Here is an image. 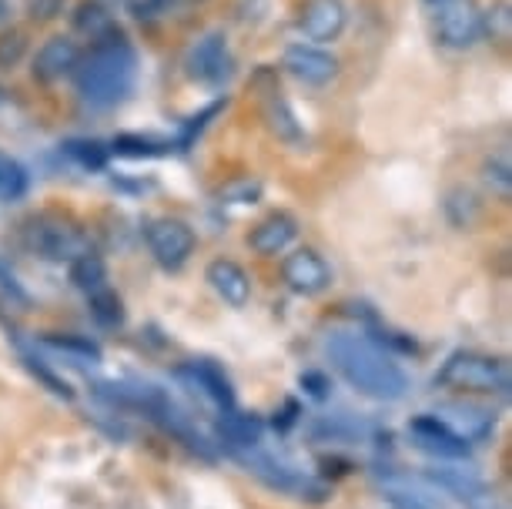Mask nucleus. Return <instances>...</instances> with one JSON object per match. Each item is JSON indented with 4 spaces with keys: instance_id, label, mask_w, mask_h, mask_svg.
<instances>
[{
    "instance_id": "obj_32",
    "label": "nucleus",
    "mask_w": 512,
    "mask_h": 509,
    "mask_svg": "<svg viewBox=\"0 0 512 509\" xmlns=\"http://www.w3.org/2000/svg\"><path fill=\"white\" fill-rule=\"evenodd\" d=\"M0 285L11 288V292H21V288H17V282H14V275H7V268H4V265H0Z\"/></svg>"
},
{
    "instance_id": "obj_22",
    "label": "nucleus",
    "mask_w": 512,
    "mask_h": 509,
    "mask_svg": "<svg viewBox=\"0 0 512 509\" xmlns=\"http://www.w3.org/2000/svg\"><path fill=\"white\" fill-rule=\"evenodd\" d=\"M71 282L77 288H84V292H101L104 282H108V268H104V262L94 252L74 258L71 262Z\"/></svg>"
},
{
    "instance_id": "obj_26",
    "label": "nucleus",
    "mask_w": 512,
    "mask_h": 509,
    "mask_svg": "<svg viewBox=\"0 0 512 509\" xmlns=\"http://www.w3.org/2000/svg\"><path fill=\"white\" fill-rule=\"evenodd\" d=\"M91 312L94 319L104 322V325H121L124 312H121V299L108 288H101V292H91Z\"/></svg>"
},
{
    "instance_id": "obj_19",
    "label": "nucleus",
    "mask_w": 512,
    "mask_h": 509,
    "mask_svg": "<svg viewBox=\"0 0 512 509\" xmlns=\"http://www.w3.org/2000/svg\"><path fill=\"white\" fill-rule=\"evenodd\" d=\"M27 188H31V178H27L24 165L7 155V151H0V205L21 201L27 195Z\"/></svg>"
},
{
    "instance_id": "obj_27",
    "label": "nucleus",
    "mask_w": 512,
    "mask_h": 509,
    "mask_svg": "<svg viewBox=\"0 0 512 509\" xmlns=\"http://www.w3.org/2000/svg\"><path fill=\"white\" fill-rule=\"evenodd\" d=\"M385 499H389L392 509H436L429 496L415 493V489L405 486V483H389V486H385Z\"/></svg>"
},
{
    "instance_id": "obj_5",
    "label": "nucleus",
    "mask_w": 512,
    "mask_h": 509,
    "mask_svg": "<svg viewBox=\"0 0 512 509\" xmlns=\"http://www.w3.org/2000/svg\"><path fill=\"white\" fill-rule=\"evenodd\" d=\"M432 27H436V41L442 47L469 51L482 37V11L476 7V0H439Z\"/></svg>"
},
{
    "instance_id": "obj_9",
    "label": "nucleus",
    "mask_w": 512,
    "mask_h": 509,
    "mask_svg": "<svg viewBox=\"0 0 512 509\" xmlns=\"http://www.w3.org/2000/svg\"><path fill=\"white\" fill-rule=\"evenodd\" d=\"M282 64L292 78H298L302 84H312V88H322V84L338 78V57L328 54L325 47H318V44H288Z\"/></svg>"
},
{
    "instance_id": "obj_2",
    "label": "nucleus",
    "mask_w": 512,
    "mask_h": 509,
    "mask_svg": "<svg viewBox=\"0 0 512 509\" xmlns=\"http://www.w3.org/2000/svg\"><path fill=\"white\" fill-rule=\"evenodd\" d=\"M328 359L338 369V376L369 399L395 402L409 392L405 369L372 339H365V335H352V332L332 335L328 339Z\"/></svg>"
},
{
    "instance_id": "obj_24",
    "label": "nucleus",
    "mask_w": 512,
    "mask_h": 509,
    "mask_svg": "<svg viewBox=\"0 0 512 509\" xmlns=\"http://www.w3.org/2000/svg\"><path fill=\"white\" fill-rule=\"evenodd\" d=\"M482 34L492 37V41L506 44L512 37V7L509 0H499L496 7H489L486 14H482Z\"/></svg>"
},
{
    "instance_id": "obj_4",
    "label": "nucleus",
    "mask_w": 512,
    "mask_h": 509,
    "mask_svg": "<svg viewBox=\"0 0 512 509\" xmlns=\"http://www.w3.org/2000/svg\"><path fill=\"white\" fill-rule=\"evenodd\" d=\"M439 386L466 389V392H509V366L492 355L476 352H456L436 376Z\"/></svg>"
},
{
    "instance_id": "obj_25",
    "label": "nucleus",
    "mask_w": 512,
    "mask_h": 509,
    "mask_svg": "<svg viewBox=\"0 0 512 509\" xmlns=\"http://www.w3.org/2000/svg\"><path fill=\"white\" fill-rule=\"evenodd\" d=\"M27 57V34L21 27H4L0 31V71H11Z\"/></svg>"
},
{
    "instance_id": "obj_28",
    "label": "nucleus",
    "mask_w": 512,
    "mask_h": 509,
    "mask_svg": "<svg viewBox=\"0 0 512 509\" xmlns=\"http://www.w3.org/2000/svg\"><path fill=\"white\" fill-rule=\"evenodd\" d=\"M64 151L74 161H81L84 168H104V158H108V148L98 141H67Z\"/></svg>"
},
{
    "instance_id": "obj_35",
    "label": "nucleus",
    "mask_w": 512,
    "mask_h": 509,
    "mask_svg": "<svg viewBox=\"0 0 512 509\" xmlns=\"http://www.w3.org/2000/svg\"><path fill=\"white\" fill-rule=\"evenodd\" d=\"M429 4H439V0H429Z\"/></svg>"
},
{
    "instance_id": "obj_15",
    "label": "nucleus",
    "mask_w": 512,
    "mask_h": 509,
    "mask_svg": "<svg viewBox=\"0 0 512 509\" xmlns=\"http://www.w3.org/2000/svg\"><path fill=\"white\" fill-rule=\"evenodd\" d=\"M412 439H415V446L425 449V453H432V456H442V459H459V456H466V443L452 432L446 422H439L436 416H419V419H412Z\"/></svg>"
},
{
    "instance_id": "obj_12",
    "label": "nucleus",
    "mask_w": 512,
    "mask_h": 509,
    "mask_svg": "<svg viewBox=\"0 0 512 509\" xmlns=\"http://www.w3.org/2000/svg\"><path fill=\"white\" fill-rule=\"evenodd\" d=\"M175 376L185 382L191 392H201L208 402H215L218 409H225V412L235 409V392H231L228 376L218 366H211V362H205V359L185 362V366L175 369Z\"/></svg>"
},
{
    "instance_id": "obj_14",
    "label": "nucleus",
    "mask_w": 512,
    "mask_h": 509,
    "mask_svg": "<svg viewBox=\"0 0 512 509\" xmlns=\"http://www.w3.org/2000/svg\"><path fill=\"white\" fill-rule=\"evenodd\" d=\"M439 422H446V426L456 432L466 446L472 443H482V439H489V432L496 429V419L489 416V412H482L476 406H462V402H449V406H439L432 412Z\"/></svg>"
},
{
    "instance_id": "obj_10",
    "label": "nucleus",
    "mask_w": 512,
    "mask_h": 509,
    "mask_svg": "<svg viewBox=\"0 0 512 509\" xmlns=\"http://www.w3.org/2000/svg\"><path fill=\"white\" fill-rule=\"evenodd\" d=\"M188 74L201 84H218L231 74V54H228V37L221 31L205 34L201 41L191 44L185 57Z\"/></svg>"
},
{
    "instance_id": "obj_6",
    "label": "nucleus",
    "mask_w": 512,
    "mask_h": 509,
    "mask_svg": "<svg viewBox=\"0 0 512 509\" xmlns=\"http://www.w3.org/2000/svg\"><path fill=\"white\" fill-rule=\"evenodd\" d=\"M144 242H148V252L154 255V262L168 272H178L181 265L195 255V232L178 222V218H154V222L144 228Z\"/></svg>"
},
{
    "instance_id": "obj_31",
    "label": "nucleus",
    "mask_w": 512,
    "mask_h": 509,
    "mask_svg": "<svg viewBox=\"0 0 512 509\" xmlns=\"http://www.w3.org/2000/svg\"><path fill=\"white\" fill-rule=\"evenodd\" d=\"M98 4H101V7H104V11H108V14L114 17V14H121V11H124V7H131V4H134V0H98Z\"/></svg>"
},
{
    "instance_id": "obj_13",
    "label": "nucleus",
    "mask_w": 512,
    "mask_h": 509,
    "mask_svg": "<svg viewBox=\"0 0 512 509\" xmlns=\"http://www.w3.org/2000/svg\"><path fill=\"white\" fill-rule=\"evenodd\" d=\"M295 235H298L295 218L285 215V211H275V215L262 218V222L248 232V248L262 258H275L295 242Z\"/></svg>"
},
{
    "instance_id": "obj_17",
    "label": "nucleus",
    "mask_w": 512,
    "mask_h": 509,
    "mask_svg": "<svg viewBox=\"0 0 512 509\" xmlns=\"http://www.w3.org/2000/svg\"><path fill=\"white\" fill-rule=\"evenodd\" d=\"M218 439H225L228 446H238V449H258V443H262V422L255 416L228 412V416L218 422Z\"/></svg>"
},
{
    "instance_id": "obj_30",
    "label": "nucleus",
    "mask_w": 512,
    "mask_h": 509,
    "mask_svg": "<svg viewBox=\"0 0 512 509\" xmlns=\"http://www.w3.org/2000/svg\"><path fill=\"white\" fill-rule=\"evenodd\" d=\"M302 386H312V396L322 399L325 396V379L315 376V372H308V376H302Z\"/></svg>"
},
{
    "instance_id": "obj_11",
    "label": "nucleus",
    "mask_w": 512,
    "mask_h": 509,
    "mask_svg": "<svg viewBox=\"0 0 512 509\" xmlns=\"http://www.w3.org/2000/svg\"><path fill=\"white\" fill-rule=\"evenodd\" d=\"M81 47H77L74 37L67 34H54L47 37V41L37 47L34 54V64H31V74L34 81L41 84H57L61 78H67V74H74L77 61H81Z\"/></svg>"
},
{
    "instance_id": "obj_21",
    "label": "nucleus",
    "mask_w": 512,
    "mask_h": 509,
    "mask_svg": "<svg viewBox=\"0 0 512 509\" xmlns=\"http://www.w3.org/2000/svg\"><path fill=\"white\" fill-rule=\"evenodd\" d=\"M268 94H272V98L265 101V121H268V128H272L282 141H298V138H302V128H298L295 114L288 111L282 91H268Z\"/></svg>"
},
{
    "instance_id": "obj_34",
    "label": "nucleus",
    "mask_w": 512,
    "mask_h": 509,
    "mask_svg": "<svg viewBox=\"0 0 512 509\" xmlns=\"http://www.w3.org/2000/svg\"><path fill=\"white\" fill-rule=\"evenodd\" d=\"M0 104H4V91H0Z\"/></svg>"
},
{
    "instance_id": "obj_33",
    "label": "nucleus",
    "mask_w": 512,
    "mask_h": 509,
    "mask_svg": "<svg viewBox=\"0 0 512 509\" xmlns=\"http://www.w3.org/2000/svg\"><path fill=\"white\" fill-rule=\"evenodd\" d=\"M4 17H7V0H0V24H4Z\"/></svg>"
},
{
    "instance_id": "obj_8",
    "label": "nucleus",
    "mask_w": 512,
    "mask_h": 509,
    "mask_svg": "<svg viewBox=\"0 0 512 509\" xmlns=\"http://www.w3.org/2000/svg\"><path fill=\"white\" fill-rule=\"evenodd\" d=\"M282 282L298 295H322L332 285V268L315 248H295L282 258Z\"/></svg>"
},
{
    "instance_id": "obj_20",
    "label": "nucleus",
    "mask_w": 512,
    "mask_h": 509,
    "mask_svg": "<svg viewBox=\"0 0 512 509\" xmlns=\"http://www.w3.org/2000/svg\"><path fill=\"white\" fill-rule=\"evenodd\" d=\"M74 31H81L84 37H91V41H101V37H108L111 31H118V27H114V17L104 11L98 0H84L74 11Z\"/></svg>"
},
{
    "instance_id": "obj_18",
    "label": "nucleus",
    "mask_w": 512,
    "mask_h": 509,
    "mask_svg": "<svg viewBox=\"0 0 512 509\" xmlns=\"http://www.w3.org/2000/svg\"><path fill=\"white\" fill-rule=\"evenodd\" d=\"M429 479L459 499H476L486 493V483L472 469H429Z\"/></svg>"
},
{
    "instance_id": "obj_3",
    "label": "nucleus",
    "mask_w": 512,
    "mask_h": 509,
    "mask_svg": "<svg viewBox=\"0 0 512 509\" xmlns=\"http://www.w3.org/2000/svg\"><path fill=\"white\" fill-rule=\"evenodd\" d=\"M24 242L34 255L51 258V262H74V258L91 252L88 235H84L71 218L54 215V211L34 215L31 222L24 225Z\"/></svg>"
},
{
    "instance_id": "obj_16",
    "label": "nucleus",
    "mask_w": 512,
    "mask_h": 509,
    "mask_svg": "<svg viewBox=\"0 0 512 509\" xmlns=\"http://www.w3.org/2000/svg\"><path fill=\"white\" fill-rule=\"evenodd\" d=\"M205 278H208V285L215 288V292L228 305H235V309L248 305V299H251V278H248V272L238 262H231V258H215V262H208Z\"/></svg>"
},
{
    "instance_id": "obj_1",
    "label": "nucleus",
    "mask_w": 512,
    "mask_h": 509,
    "mask_svg": "<svg viewBox=\"0 0 512 509\" xmlns=\"http://www.w3.org/2000/svg\"><path fill=\"white\" fill-rule=\"evenodd\" d=\"M138 78V54L128 44L121 31H111L108 37L91 44L88 54L74 67V84L81 101L94 111H108L128 98Z\"/></svg>"
},
{
    "instance_id": "obj_23",
    "label": "nucleus",
    "mask_w": 512,
    "mask_h": 509,
    "mask_svg": "<svg viewBox=\"0 0 512 509\" xmlns=\"http://www.w3.org/2000/svg\"><path fill=\"white\" fill-rule=\"evenodd\" d=\"M44 345H51L54 352L67 355V359H74L77 366H94V362H101V349L88 339H81V335H47Z\"/></svg>"
},
{
    "instance_id": "obj_7",
    "label": "nucleus",
    "mask_w": 512,
    "mask_h": 509,
    "mask_svg": "<svg viewBox=\"0 0 512 509\" xmlns=\"http://www.w3.org/2000/svg\"><path fill=\"white\" fill-rule=\"evenodd\" d=\"M349 7L345 0H305L298 7V31L312 44H332L345 34Z\"/></svg>"
},
{
    "instance_id": "obj_29",
    "label": "nucleus",
    "mask_w": 512,
    "mask_h": 509,
    "mask_svg": "<svg viewBox=\"0 0 512 509\" xmlns=\"http://www.w3.org/2000/svg\"><path fill=\"white\" fill-rule=\"evenodd\" d=\"M64 4L67 0H27V17H31L34 24H47L64 14Z\"/></svg>"
}]
</instances>
